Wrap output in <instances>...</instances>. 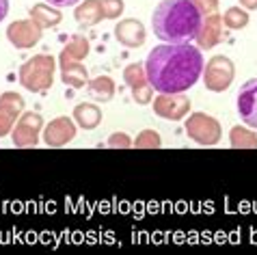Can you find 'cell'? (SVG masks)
<instances>
[{"instance_id":"6da1fadb","label":"cell","mask_w":257,"mask_h":255,"mask_svg":"<svg viewBox=\"0 0 257 255\" xmlns=\"http://www.w3.org/2000/svg\"><path fill=\"white\" fill-rule=\"evenodd\" d=\"M201 48L190 44H162L147 54L145 72L158 93H186L203 74Z\"/></svg>"},{"instance_id":"7a4b0ae2","label":"cell","mask_w":257,"mask_h":255,"mask_svg":"<svg viewBox=\"0 0 257 255\" xmlns=\"http://www.w3.org/2000/svg\"><path fill=\"white\" fill-rule=\"evenodd\" d=\"M203 16L192 0H162L152 16L154 35L164 44H190L197 39Z\"/></svg>"},{"instance_id":"3957f363","label":"cell","mask_w":257,"mask_h":255,"mask_svg":"<svg viewBox=\"0 0 257 255\" xmlns=\"http://www.w3.org/2000/svg\"><path fill=\"white\" fill-rule=\"evenodd\" d=\"M59 63L54 61V56L50 54H35L33 59H28L22 67H20V84L24 89L33 91V93H41L48 91L54 82V69Z\"/></svg>"},{"instance_id":"277c9868","label":"cell","mask_w":257,"mask_h":255,"mask_svg":"<svg viewBox=\"0 0 257 255\" xmlns=\"http://www.w3.org/2000/svg\"><path fill=\"white\" fill-rule=\"evenodd\" d=\"M203 84L208 91H214V93H223L231 87L233 78H235V67L229 56L216 54L205 63L203 67Z\"/></svg>"},{"instance_id":"5b68a950","label":"cell","mask_w":257,"mask_h":255,"mask_svg":"<svg viewBox=\"0 0 257 255\" xmlns=\"http://www.w3.org/2000/svg\"><path fill=\"white\" fill-rule=\"evenodd\" d=\"M184 130L199 145H216L220 137H223L220 123L212 115H205V112H192V115H188Z\"/></svg>"},{"instance_id":"8992f818","label":"cell","mask_w":257,"mask_h":255,"mask_svg":"<svg viewBox=\"0 0 257 255\" xmlns=\"http://www.w3.org/2000/svg\"><path fill=\"white\" fill-rule=\"evenodd\" d=\"M44 130V117L39 112H22L11 130L16 147H35L39 143V132Z\"/></svg>"},{"instance_id":"52a82bcc","label":"cell","mask_w":257,"mask_h":255,"mask_svg":"<svg viewBox=\"0 0 257 255\" xmlns=\"http://www.w3.org/2000/svg\"><path fill=\"white\" fill-rule=\"evenodd\" d=\"M123 80L132 91V100L145 106L149 102H154V87L147 78L145 72V63H132L123 69Z\"/></svg>"},{"instance_id":"ba28073f","label":"cell","mask_w":257,"mask_h":255,"mask_svg":"<svg viewBox=\"0 0 257 255\" xmlns=\"http://www.w3.org/2000/svg\"><path fill=\"white\" fill-rule=\"evenodd\" d=\"M154 112L169 121H182L190 112V97L184 93H158L154 97Z\"/></svg>"},{"instance_id":"9c48e42d","label":"cell","mask_w":257,"mask_h":255,"mask_svg":"<svg viewBox=\"0 0 257 255\" xmlns=\"http://www.w3.org/2000/svg\"><path fill=\"white\" fill-rule=\"evenodd\" d=\"M41 35H44V28L35 22L33 18L11 22L9 28H7V39L11 41V46L20 48V50H26V48L37 46L41 41Z\"/></svg>"},{"instance_id":"30bf717a","label":"cell","mask_w":257,"mask_h":255,"mask_svg":"<svg viewBox=\"0 0 257 255\" xmlns=\"http://www.w3.org/2000/svg\"><path fill=\"white\" fill-rule=\"evenodd\" d=\"M24 112V97L16 93V91H5L0 95V139L7 137L13 125H16V119H20V115Z\"/></svg>"},{"instance_id":"8fae6325","label":"cell","mask_w":257,"mask_h":255,"mask_svg":"<svg viewBox=\"0 0 257 255\" xmlns=\"http://www.w3.org/2000/svg\"><path fill=\"white\" fill-rule=\"evenodd\" d=\"M76 137V121L69 117H56L44 128V141L48 147H63Z\"/></svg>"},{"instance_id":"7c38bea8","label":"cell","mask_w":257,"mask_h":255,"mask_svg":"<svg viewBox=\"0 0 257 255\" xmlns=\"http://www.w3.org/2000/svg\"><path fill=\"white\" fill-rule=\"evenodd\" d=\"M59 67H61V80L71 89H82L89 84V72L78 59L69 56L65 50L59 54Z\"/></svg>"},{"instance_id":"4fadbf2b","label":"cell","mask_w":257,"mask_h":255,"mask_svg":"<svg viewBox=\"0 0 257 255\" xmlns=\"http://www.w3.org/2000/svg\"><path fill=\"white\" fill-rule=\"evenodd\" d=\"M238 112L248 128H255L257 130V78H251L240 87L238 93Z\"/></svg>"},{"instance_id":"5bb4252c","label":"cell","mask_w":257,"mask_h":255,"mask_svg":"<svg viewBox=\"0 0 257 255\" xmlns=\"http://www.w3.org/2000/svg\"><path fill=\"white\" fill-rule=\"evenodd\" d=\"M115 37L121 46L139 48V46L145 44L147 33H145V26H143L141 20L127 18V20H121V22L115 26Z\"/></svg>"},{"instance_id":"9a60e30c","label":"cell","mask_w":257,"mask_h":255,"mask_svg":"<svg viewBox=\"0 0 257 255\" xmlns=\"http://www.w3.org/2000/svg\"><path fill=\"white\" fill-rule=\"evenodd\" d=\"M220 39H223V16L214 13L201 22V28L197 33V48L212 50L214 46L220 44Z\"/></svg>"},{"instance_id":"2e32d148","label":"cell","mask_w":257,"mask_h":255,"mask_svg":"<svg viewBox=\"0 0 257 255\" xmlns=\"http://www.w3.org/2000/svg\"><path fill=\"white\" fill-rule=\"evenodd\" d=\"M76 22L80 24L82 28L95 26L104 20V9H102V0H84L82 5L76 7L74 11Z\"/></svg>"},{"instance_id":"e0dca14e","label":"cell","mask_w":257,"mask_h":255,"mask_svg":"<svg viewBox=\"0 0 257 255\" xmlns=\"http://www.w3.org/2000/svg\"><path fill=\"white\" fill-rule=\"evenodd\" d=\"M102 110L99 106L93 102H82L74 108V121L76 125H80L82 130H95V128L102 123Z\"/></svg>"},{"instance_id":"ac0fdd59","label":"cell","mask_w":257,"mask_h":255,"mask_svg":"<svg viewBox=\"0 0 257 255\" xmlns=\"http://www.w3.org/2000/svg\"><path fill=\"white\" fill-rule=\"evenodd\" d=\"M31 18L37 22L41 28H54V26H59L61 24V11L56 9L54 5H50V3H39V5H35L31 11Z\"/></svg>"},{"instance_id":"d6986e66","label":"cell","mask_w":257,"mask_h":255,"mask_svg":"<svg viewBox=\"0 0 257 255\" xmlns=\"http://www.w3.org/2000/svg\"><path fill=\"white\" fill-rule=\"evenodd\" d=\"M89 97H93L95 102H110L115 97V82L108 76H97L87 84Z\"/></svg>"},{"instance_id":"ffe728a7","label":"cell","mask_w":257,"mask_h":255,"mask_svg":"<svg viewBox=\"0 0 257 255\" xmlns=\"http://www.w3.org/2000/svg\"><path fill=\"white\" fill-rule=\"evenodd\" d=\"M229 143L233 150H257V134L251 128L233 125L229 132Z\"/></svg>"},{"instance_id":"44dd1931","label":"cell","mask_w":257,"mask_h":255,"mask_svg":"<svg viewBox=\"0 0 257 255\" xmlns=\"http://www.w3.org/2000/svg\"><path fill=\"white\" fill-rule=\"evenodd\" d=\"M223 24L229 31H242L248 26V11L244 7H229L223 16Z\"/></svg>"},{"instance_id":"7402d4cb","label":"cell","mask_w":257,"mask_h":255,"mask_svg":"<svg viewBox=\"0 0 257 255\" xmlns=\"http://www.w3.org/2000/svg\"><path fill=\"white\" fill-rule=\"evenodd\" d=\"M65 52H67L69 56H74V59L82 61L84 56L89 54V41H87V37H82V35H74V37L67 41Z\"/></svg>"},{"instance_id":"603a6c76","label":"cell","mask_w":257,"mask_h":255,"mask_svg":"<svg viewBox=\"0 0 257 255\" xmlns=\"http://www.w3.org/2000/svg\"><path fill=\"white\" fill-rule=\"evenodd\" d=\"M134 145H137V150H158L162 145V139L156 130H143L134 141Z\"/></svg>"},{"instance_id":"cb8c5ba5","label":"cell","mask_w":257,"mask_h":255,"mask_svg":"<svg viewBox=\"0 0 257 255\" xmlns=\"http://www.w3.org/2000/svg\"><path fill=\"white\" fill-rule=\"evenodd\" d=\"M104 20H117L123 13V0H102Z\"/></svg>"},{"instance_id":"d4e9b609","label":"cell","mask_w":257,"mask_h":255,"mask_svg":"<svg viewBox=\"0 0 257 255\" xmlns=\"http://www.w3.org/2000/svg\"><path fill=\"white\" fill-rule=\"evenodd\" d=\"M192 5L197 7V11L201 13L203 18L218 13V0H192Z\"/></svg>"},{"instance_id":"484cf974","label":"cell","mask_w":257,"mask_h":255,"mask_svg":"<svg viewBox=\"0 0 257 255\" xmlns=\"http://www.w3.org/2000/svg\"><path fill=\"white\" fill-rule=\"evenodd\" d=\"M132 143H134V141L127 137V134H123V132H115L108 139V145L115 147V150H127V147H132Z\"/></svg>"},{"instance_id":"4316f807","label":"cell","mask_w":257,"mask_h":255,"mask_svg":"<svg viewBox=\"0 0 257 255\" xmlns=\"http://www.w3.org/2000/svg\"><path fill=\"white\" fill-rule=\"evenodd\" d=\"M46 3L54 5V7H74V5L80 3V0H46Z\"/></svg>"},{"instance_id":"83f0119b","label":"cell","mask_w":257,"mask_h":255,"mask_svg":"<svg viewBox=\"0 0 257 255\" xmlns=\"http://www.w3.org/2000/svg\"><path fill=\"white\" fill-rule=\"evenodd\" d=\"M7 13H9V0H0V22L7 18Z\"/></svg>"},{"instance_id":"f1b7e54d","label":"cell","mask_w":257,"mask_h":255,"mask_svg":"<svg viewBox=\"0 0 257 255\" xmlns=\"http://www.w3.org/2000/svg\"><path fill=\"white\" fill-rule=\"evenodd\" d=\"M240 5L244 7L246 11H257V0H240Z\"/></svg>"}]
</instances>
